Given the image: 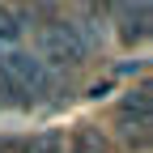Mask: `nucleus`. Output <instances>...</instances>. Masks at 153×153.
Masks as SVG:
<instances>
[{
	"mask_svg": "<svg viewBox=\"0 0 153 153\" xmlns=\"http://www.w3.org/2000/svg\"><path fill=\"white\" fill-rule=\"evenodd\" d=\"M30 153H64V132H55V128L38 132V136L30 140Z\"/></svg>",
	"mask_w": 153,
	"mask_h": 153,
	"instance_id": "20e7f679",
	"label": "nucleus"
},
{
	"mask_svg": "<svg viewBox=\"0 0 153 153\" xmlns=\"http://www.w3.org/2000/svg\"><path fill=\"white\" fill-rule=\"evenodd\" d=\"M115 13L123 17V38H128V43H136V38L149 34V17H153L149 4H119Z\"/></svg>",
	"mask_w": 153,
	"mask_h": 153,
	"instance_id": "f03ea898",
	"label": "nucleus"
},
{
	"mask_svg": "<svg viewBox=\"0 0 153 153\" xmlns=\"http://www.w3.org/2000/svg\"><path fill=\"white\" fill-rule=\"evenodd\" d=\"M0 106H4V98H0Z\"/></svg>",
	"mask_w": 153,
	"mask_h": 153,
	"instance_id": "39448f33",
	"label": "nucleus"
},
{
	"mask_svg": "<svg viewBox=\"0 0 153 153\" xmlns=\"http://www.w3.org/2000/svg\"><path fill=\"white\" fill-rule=\"evenodd\" d=\"M0 76H4L17 94H22V106L55 89V72L38 60L34 51H22V47H17L13 55H0Z\"/></svg>",
	"mask_w": 153,
	"mask_h": 153,
	"instance_id": "f257e3e1",
	"label": "nucleus"
},
{
	"mask_svg": "<svg viewBox=\"0 0 153 153\" xmlns=\"http://www.w3.org/2000/svg\"><path fill=\"white\" fill-rule=\"evenodd\" d=\"M22 43V26H17V13L0 9V55H13Z\"/></svg>",
	"mask_w": 153,
	"mask_h": 153,
	"instance_id": "7ed1b4c3",
	"label": "nucleus"
}]
</instances>
